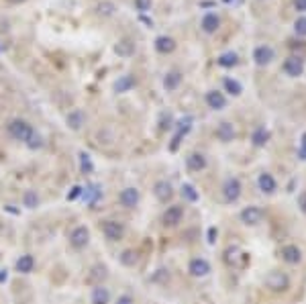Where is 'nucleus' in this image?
I'll return each instance as SVG.
<instances>
[{
	"label": "nucleus",
	"mask_w": 306,
	"mask_h": 304,
	"mask_svg": "<svg viewBox=\"0 0 306 304\" xmlns=\"http://www.w3.org/2000/svg\"><path fill=\"white\" fill-rule=\"evenodd\" d=\"M180 82H182V76H180L178 72H170L163 80V86H165V90H176Z\"/></svg>",
	"instance_id": "cd10ccee"
},
{
	"label": "nucleus",
	"mask_w": 306,
	"mask_h": 304,
	"mask_svg": "<svg viewBox=\"0 0 306 304\" xmlns=\"http://www.w3.org/2000/svg\"><path fill=\"white\" fill-rule=\"evenodd\" d=\"M33 268H35L33 255H21V257L17 259V272H21V274H31Z\"/></svg>",
	"instance_id": "aec40b11"
},
{
	"label": "nucleus",
	"mask_w": 306,
	"mask_h": 304,
	"mask_svg": "<svg viewBox=\"0 0 306 304\" xmlns=\"http://www.w3.org/2000/svg\"><path fill=\"white\" fill-rule=\"evenodd\" d=\"M253 60H255L257 65H266V63H270V61L274 60V49L268 47V45L257 47L255 53H253Z\"/></svg>",
	"instance_id": "ddd939ff"
},
{
	"label": "nucleus",
	"mask_w": 306,
	"mask_h": 304,
	"mask_svg": "<svg viewBox=\"0 0 306 304\" xmlns=\"http://www.w3.org/2000/svg\"><path fill=\"white\" fill-rule=\"evenodd\" d=\"M296 10H306V0H296Z\"/></svg>",
	"instance_id": "c03bdc74"
},
{
	"label": "nucleus",
	"mask_w": 306,
	"mask_h": 304,
	"mask_svg": "<svg viewBox=\"0 0 306 304\" xmlns=\"http://www.w3.org/2000/svg\"><path fill=\"white\" fill-rule=\"evenodd\" d=\"M261 218H263V211L259 209V206H247V209L241 211V223H245L249 227L259 225Z\"/></svg>",
	"instance_id": "39448f33"
},
{
	"label": "nucleus",
	"mask_w": 306,
	"mask_h": 304,
	"mask_svg": "<svg viewBox=\"0 0 306 304\" xmlns=\"http://www.w3.org/2000/svg\"><path fill=\"white\" fill-rule=\"evenodd\" d=\"M266 286L272 290V292H284V290H288V286H290V280L284 272L274 270L266 275Z\"/></svg>",
	"instance_id": "f03ea898"
},
{
	"label": "nucleus",
	"mask_w": 306,
	"mask_h": 304,
	"mask_svg": "<svg viewBox=\"0 0 306 304\" xmlns=\"http://www.w3.org/2000/svg\"><path fill=\"white\" fill-rule=\"evenodd\" d=\"M82 194H86V198L94 204L96 200L100 198V190H98V186H90V188H86V192H82Z\"/></svg>",
	"instance_id": "72a5a7b5"
},
{
	"label": "nucleus",
	"mask_w": 306,
	"mask_h": 304,
	"mask_svg": "<svg viewBox=\"0 0 306 304\" xmlns=\"http://www.w3.org/2000/svg\"><path fill=\"white\" fill-rule=\"evenodd\" d=\"M186 165H188V170L192 172H200L206 168V157L202 153H190L186 157Z\"/></svg>",
	"instance_id": "2eb2a0df"
},
{
	"label": "nucleus",
	"mask_w": 306,
	"mask_h": 304,
	"mask_svg": "<svg viewBox=\"0 0 306 304\" xmlns=\"http://www.w3.org/2000/svg\"><path fill=\"white\" fill-rule=\"evenodd\" d=\"M300 159H306V133L302 135V141H300Z\"/></svg>",
	"instance_id": "58836bf2"
},
{
	"label": "nucleus",
	"mask_w": 306,
	"mask_h": 304,
	"mask_svg": "<svg viewBox=\"0 0 306 304\" xmlns=\"http://www.w3.org/2000/svg\"><path fill=\"white\" fill-rule=\"evenodd\" d=\"M117 304H133V298H131V296H121V298L117 300Z\"/></svg>",
	"instance_id": "37998d69"
},
{
	"label": "nucleus",
	"mask_w": 306,
	"mask_h": 304,
	"mask_svg": "<svg viewBox=\"0 0 306 304\" xmlns=\"http://www.w3.org/2000/svg\"><path fill=\"white\" fill-rule=\"evenodd\" d=\"M182 216H184V209L182 206H170L168 211L163 213V225H168V227H176L178 223H182Z\"/></svg>",
	"instance_id": "6e6552de"
},
{
	"label": "nucleus",
	"mask_w": 306,
	"mask_h": 304,
	"mask_svg": "<svg viewBox=\"0 0 306 304\" xmlns=\"http://www.w3.org/2000/svg\"><path fill=\"white\" fill-rule=\"evenodd\" d=\"M206 104L211 106V108H214V110H220V108H225L227 98L222 96V92L213 90V92H208V94H206Z\"/></svg>",
	"instance_id": "4468645a"
},
{
	"label": "nucleus",
	"mask_w": 306,
	"mask_h": 304,
	"mask_svg": "<svg viewBox=\"0 0 306 304\" xmlns=\"http://www.w3.org/2000/svg\"><path fill=\"white\" fill-rule=\"evenodd\" d=\"M23 204L27 206V209H35V206L39 204V196H37V192H33V190H27L25 194H23Z\"/></svg>",
	"instance_id": "7c9ffc66"
},
{
	"label": "nucleus",
	"mask_w": 306,
	"mask_h": 304,
	"mask_svg": "<svg viewBox=\"0 0 306 304\" xmlns=\"http://www.w3.org/2000/svg\"><path fill=\"white\" fill-rule=\"evenodd\" d=\"M155 49L159 51V53H170V51H174L176 49V41L172 39V37H157L155 39Z\"/></svg>",
	"instance_id": "6ab92c4d"
},
{
	"label": "nucleus",
	"mask_w": 306,
	"mask_h": 304,
	"mask_svg": "<svg viewBox=\"0 0 306 304\" xmlns=\"http://www.w3.org/2000/svg\"><path fill=\"white\" fill-rule=\"evenodd\" d=\"M8 133H10L12 137H15L17 141H27V143H29V139L35 135L33 127L29 125V122L21 121V119H15V121H10V122H8Z\"/></svg>",
	"instance_id": "f257e3e1"
},
{
	"label": "nucleus",
	"mask_w": 306,
	"mask_h": 304,
	"mask_svg": "<svg viewBox=\"0 0 306 304\" xmlns=\"http://www.w3.org/2000/svg\"><path fill=\"white\" fill-rule=\"evenodd\" d=\"M202 29H204L206 33H214V31L218 29V17H216V15H206V17L202 19Z\"/></svg>",
	"instance_id": "bb28decb"
},
{
	"label": "nucleus",
	"mask_w": 306,
	"mask_h": 304,
	"mask_svg": "<svg viewBox=\"0 0 306 304\" xmlns=\"http://www.w3.org/2000/svg\"><path fill=\"white\" fill-rule=\"evenodd\" d=\"M190 127H192V117H186L182 122H180V129H178V135L174 137V141H172V151H176L178 149V145H180V139H182V137L190 131Z\"/></svg>",
	"instance_id": "f3484780"
},
{
	"label": "nucleus",
	"mask_w": 306,
	"mask_h": 304,
	"mask_svg": "<svg viewBox=\"0 0 306 304\" xmlns=\"http://www.w3.org/2000/svg\"><path fill=\"white\" fill-rule=\"evenodd\" d=\"M110 300V294L104 286H96L92 290V304H108Z\"/></svg>",
	"instance_id": "412c9836"
},
{
	"label": "nucleus",
	"mask_w": 306,
	"mask_h": 304,
	"mask_svg": "<svg viewBox=\"0 0 306 304\" xmlns=\"http://www.w3.org/2000/svg\"><path fill=\"white\" fill-rule=\"evenodd\" d=\"M113 8H115V6L110 4V2H104V4H100V6H98V10H100V12H104V15H110V12H113Z\"/></svg>",
	"instance_id": "a19ab883"
},
{
	"label": "nucleus",
	"mask_w": 306,
	"mask_h": 304,
	"mask_svg": "<svg viewBox=\"0 0 306 304\" xmlns=\"http://www.w3.org/2000/svg\"><path fill=\"white\" fill-rule=\"evenodd\" d=\"M216 61H218V65H222V67H233V65H237L239 58H237V53L227 51V53H222Z\"/></svg>",
	"instance_id": "a878e982"
},
{
	"label": "nucleus",
	"mask_w": 306,
	"mask_h": 304,
	"mask_svg": "<svg viewBox=\"0 0 306 304\" xmlns=\"http://www.w3.org/2000/svg\"><path fill=\"white\" fill-rule=\"evenodd\" d=\"M121 261H122V264L124 266H135V261H137V253L135 251H124L122 255H121Z\"/></svg>",
	"instance_id": "f704fd0d"
},
{
	"label": "nucleus",
	"mask_w": 306,
	"mask_h": 304,
	"mask_svg": "<svg viewBox=\"0 0 306 304\" xmlns=\"http://www.w3.org/2000/svg\"><path fill=\"white\" fill-rule=\"evenodd\" d=\"M182 196L188 200V202H196L198 200V192L192 184H184L182 186Z\"/></svg>",
	"instance_id": "2f4dec72"
},
{
	"label": "nucleus",
	"mask_w": 306,
	"mask_h": 304,
	"mask_svg": "<svg viewBox=\"0 0 306 304\" xmlns=\"http://www.w3.org/2000/svg\"><path fill=\"white\" fill-rule=\"evenodd\" d=\"M102 233H104L106 239L119 241V239H122V235H124V227L121 223H117V220H104V223H102Z\"/></svg>",
	"instance_id": "423d86ee"
},
{
	"label": "nucleus",
	"mask_w": 306,
	"mask_h": 304,
	"mask_svg": "<svg viewBox=\"0 0 306 304\" xmlns=\"http://www.w3.org/2000/svg\"><path fill=\"white\" fill-rule=\"evenodd\" d=\"M225 88H227V92H231L233 96H239V94L243 92V88H241L239 82H237V80H231V78L225 80Z\"/></svg>",
	"instance_id": "473e14b6"
},
{
	"label": "nucleus",
	"mask_w": 306,
	"mask_h": 304,
	"mask_svg": "<svg viewBox=\"0 0 306 304\" xmlns=\"http://www.w3.org/2000/svg\"><path fill=\"white\" fill-rule=\"evenodd\" d=\"M119 202L124 206V209H135L139 204V190L137 188H124L119 194Z\"/></svg>",
	"instance_id": "1a4fd4ad"
},
{
	"label": "nucleus",
	"mask_w": 306,
	"mask_h": 304,
	"mask_svg": "<svg viewBox=\"0 0 306 304\" xmlns=\"http://www.w3.org/2000/svg\"><path fill=\"white\" fill-rule=\"evenodd\" d=\"M216 137H218L220 141H225V143L233 141V137H235V129H233L231 122H220L218 129H216Z\"/></svg>",
	"instance_id": "a211bd4d"
},
{
	"label": "nucleus",
	"mask_w": 306,
	"mask_h": 304,
	"mask_svg": "<svg viewBox=\"0 0 306 304\" xmlns=\"http://www.w3.org/2000/svg\"><path fill=\"white\" fill-rule=\"evenodd\" d=\"M241 196V182L237 178H229L225 186H222V198L225 202H237Z\"/></svg>",
	"instance_id": "7ed1b4c3"
},
{
	"label": "nucleus",
	"mask_w": 306,
	"mask_h": 304,
	"mask_svg": "<svg viewBox=\"0 0 306 304\" xmlns=\"http://www.w3.org/2000/svg\"><path fill=\"white\" fill-rule=\"evenodd\" d=\"M284 72L292 78H298L302 72H304V61L300 58H288L284 61Z\"/></svg>",
	"instance_id": "9b49d317"
},
{
	"label": "nucleus",
	"mask_w": 306,
	"mask_h": 304,
	"mask_svg": "<svg viewBox=\"0 0 306 304\" xmlns=\"http://www.w3.org/2000/svg\"><path fill=\"white\" fill-rule=\"evenodd\" d=\"M214 235H216V229H211V231H208V237H211L208 241H211V243H214Z\"/></svg>",
	"instance_id": "a18cd8bd"
},
{
	"label": "nucleus",
	"mask_w": 306,
	"mask_h": 304,
	"mask_svg": "<svg viewBox=\"0 0 306 304\" xmlns=\"http://www.w3.org/2000/svg\"><path fill=\"white\" fill-rule=\"evenodd\" d=\"M135 86V78L133 76H121L115 84V90L117 92H129L131 88Z\"/></svg>",
	"instance_id": "b1692460"
},
{
	"label": "nucleus",
	"mask_w": 306,
	"mask_h": 304,
	"mask_svg": "<svg viewBox=\"0 0 306 304\" xmlns=\"http://www.w3.org/2000/svg\"><path fill=\"white\" fill-rule=\"evenodd\" d=\"M135 4H137V8L139 10H149L151 8V0H135Z\"/></svg>",
	"instance_id": "4c0bfd02"
},
{
	"label": "nucleus",
	"mask_w": 306,
	"mask_h": 304,
	"mask_svg": "<svg viewBox=\"0 0 306 304\" xmlns=\"http://www.w3.org/2000/svg\"><path fill=\"white\" fill-rule=\"evenodd\" d=\"M82 192H84V188H82V186H74L72 192H67V200H76Z\"/></svg>",
	"instance_id": "e433bc0d"
},
{
	"label": "nucleus",
	"mask_w": 306,
	"mask_h": 304,
	"mask_svg": "<svg viewBox=\"0 0 306 304\" xmlns=\"http://www.w3.org/2000/svg\"><path fill=\"white\" fill-rule=\"evenodd\" d=\"M257 184H259V190L263 192V194H274L275 192V180L272 174H261L259 180H257Z\"/></svg>",
	"instance_id": "dca6fc26"
},
{
	"label": "nucleus",
	"mask_w": 306,
	"mask_h": 304,
	"mask_svg": "<svg viewBox=\"0 0 306 304\" xmlns=\"http://www.w3.org/2000/svg\"><path fill=\"white\" fill-rule=\"evenodd\" d=\"M80 170H82V174H92V172H94L92 159H90L88 153H84V151L80 153Z\"/></svg>",
	"instance_id": "c756f323"
},
{
	"label": "nucleus",
	"mask_w": 306,
	"mask_h": 304,
	"mask_svg": "<svg viewBox=\"0 0 306 304\" xmlns=\"http://www.w3.org/2000/svg\"><path fill=\"white\" fill-rule=\"evenodd\" d=\"M90 241V231L86 227H76L72 233H69V245L74 247V249H82V247H86Z\"/></svg>",
	"instance_id": "20e7f679"
},
{
	"label": "nucleus",
	"mask_w": 306,
	"mask_h": 304,
	"mask_svg": "<svg viewBox=\"0 0 306 304\" xmlns=\"http://www.w3.org/2000/svg\"><path fill=\"white\" fill-rule=\"evenodd\" d=\"M10 2H25V0H10Z\"/></svg>",
	"instance_id": "49530a36"
},
{
	"label": "nucleus",
	"mask_w": 306,
	"mask_h": 304,
	"mask_svg": "<svg viewBox=\"0 0 306 304\" xmlns=\"http://www.w3.org/2000/svg\"><path fill=\"white\" fill-rule=\"evenodd\" d=\"M115 51H117L119 55H122V58H129V55L135 51V45L131 43L129 39H124V41H121V43L115 47Z\"/></svg>",
	"instance_id": "c85d7f7f"
},
{
	"label": "nucleus",
	"mask_w": 306,
	"mask_h": 304,
	"mask_svg": "<svg viewBox=\"0 0 306 304\" xmlns=\"http://www.w3.org/2000/svg\"><path fill=\"white\" fill-rule=\"evenodd\" d=\"M280 255H282V259L286 261V264H298V261L302 259V251L298 249L296 245H286V247H282Z\"/></svg>",
	"instance_id": "f8f14e48"
},
{
	"label": "nucleus",
	"mask_w": 306,
	"mask_h": 304,
	"mask_svg": "<svg viewBox=\"0 0 306 304\" xmlns=\"http://www.w3.org/2000/svg\"><path fill=\"white\" fill-rule=\"evenodd\" d=\"M188 272L194 275V278H204V275H208V272H211V264L202 257H196V259L190 261Z\"/></svg>",
	"instance_id": "0eeeda50"
},
{
	"label": "nucleus",
	"mask_w": 306,
	"mask_h": 304,
	"mask_svg": "<svg viewBox=\"0 0 306 304\" xmlns=\"http://www.w3.org/2000/svg\"><path fill=\"white\" fill-rule=\"evenodd\" d=\"M294 29H296V33H298V35L306 37V19H298V21H296V25H294Z\"/></svg>",
	"instance_id": "c9c22d12"
},
{
	"label": "nucleus",
	"mask_w": 306,
	"mask_h": 304,
	"mask_svg": "<svg viewBox=\"0 0 306 304\" xmlns=\"http://www.w3.org/2000/svg\"><path fill=\"white\" fill-rule=\"evenodd\" d=\"M153 194L159 202H168L172 196H174V190H172V184L165 182V180H159V182L153 186Z\"/></svg>",
	"instance_id": "9d476101"
},
{
	"label": "nucleus",
	"mask_w": 306,
	"mask_h": 304,
	"mask_svg": "<svg viewBox=\"0 0 306 304\" xmlns=\"http://www.w3.org/2000/svg\"><path fill=\"white\" fill-rule=\"evenodd\" d=\"M298 206H300V211L306 214V192H302V194L298 196Z\"/></svg>",
	"instance_id": "ea45409f"
},
{
	"label": "nucleus",
	"mask_w": 306,
	"mask_h": 304,
	"mask_svg": "<svg viewBox=\"0 0 306 304\" xmlns=\"http://www.w3.org/2000/svg\"><path fill=\"white\" fill-rule=\"evenodd\" d=\"M241 257H245V253H241L239 247H229V249L225 251V261H227L229 266H235V268H237Z\"/></svg>",
	"instance_id": "4be33fe9"
},
{
	"label": "nucleus",
	"mask_w": 306,
	"mask_h": 304,
	"mask_svg": "<svg viewBox=\"0 0 306 304\" xmlns=\"http://www.w3.org/2000/svg\"><path fill=\"white\" fill-rule=\"evenodd\" d=\"M225 2H229V0H225Z\"/></svg>",
	"instance_id": "de8ad7c7"
},
{
	"label": "nucleus",
	"mask_w": 306,
	"mask_h": 304,
	"mask_svg": "<svg viewBox=\"0 0 306 304\" xmlns=\"http://www.w3.org/2000/svg\"><path fill=\"white\" fill-rule=\"evenodd\" d=\"M39 145H41V139H39L37 135H33L31 139H29V147H31V149H35V147H39Z\"/></svg>",
	"instance_id": "79ce46f5"
},
{
	"label": "nucleus",
	"mask_w": 306,
	"mask_h": 304,
	"mask_svg": "<svg viewBox=\"0 0 306 304\" xmlns=\"http://www.w3.org/2000/svg\"><path fill=\"white\" fill-rule=\"evenodd\" d=\"M67 125L74 131H78L82 125H84V113H82V110H72V113L67 115Z\"/></svg>",
	"instance_id": "5701e85b"
},
{
	"label": "nucleus",
	"mask_w": 306,
	"mask_h": 304,
	"mask_svg": "<svg viewBox=\"0 0 306 304\" xmlns=\"http://www.w3.org/2000/svg\"><path fill=\"white\" fill-rule=\"evenodd\" d=\"M251 141H253V145H257V147H263L268 141H270V133L263 129V127H259V129H255L253 131V135H251Z\"/></svg>",
	"instance_id": "393cba45"
}]
</instances>
